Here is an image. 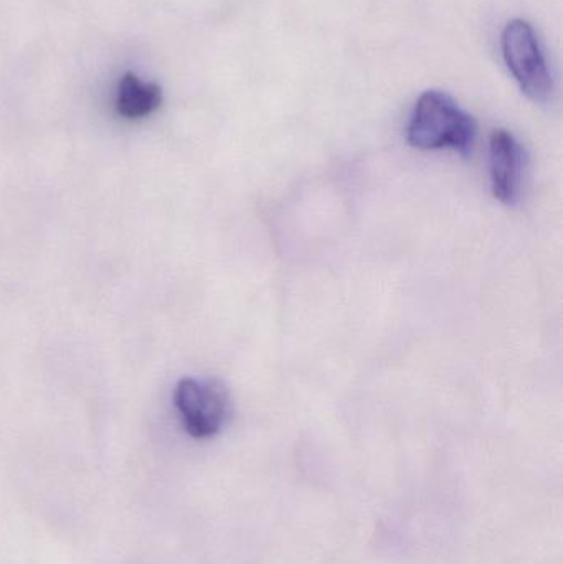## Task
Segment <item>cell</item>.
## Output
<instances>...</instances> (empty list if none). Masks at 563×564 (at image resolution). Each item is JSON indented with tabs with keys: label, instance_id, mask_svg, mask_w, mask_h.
<instances>
[{
	"label": "cell",
	"instance_id": "cell-1",
	"mask_svg": "<svg viewBox=\"0 0 563 564\" xmlns=\"http://www.w3.org/2000/svg\"><path fill=\"white\" fill-rule=\"evenodd\" d=\"M476 139V122L452 96L425 91L416 99L407 128V141L420 151L453 149L469 154Z\"/></svg>",
	"mask_w": 563,
	"mask_h": 564
},
{
	"label": "cell",
	"instance_id": "cell-2",
	"mask_svg": "<svg viewBox=\"0 0 563 564\" xmlns=\"http://www.w3.org/2000/svg\"><path fill=\"white\" fill-rule=\"evenodd\" d=\"M502 56L521 91L534 102L554 95V78L542 52L538 33L526 20H511L502 30Z\"/></svg>",
	"mask_w": 563,
	"mask_h": 564
},
{
	"label": "cell",
	"instance_id": "cell-3",
	"mask_svg": "<svg viewBox=\"0 0 563 564\" xmlns=\"http://www.w3.org/2000/svg\"><path fill=\"white\" fill-rule=\"evenodd\" d=\"M174 404L185 433L194 440L217 436L228 416V397L215 381L184 378L175 387Z\"/></svg>",
	"mask_w": 563,
	"mask_h": 564
},
{
	"label": "cell",
	"instance_id": "cell-4",
	"mask_svg": "<svg viewBox=\"0 0 563 564\" xmlns=\"http://www.w3.org/2000/svg\"><path fill=\"white\" fill-rule=\"evenodd\" d=\"M526 169L528 154L521 142L506 129H496L489 139L492 195L505 205L518 204L524 187Z\"/></svg>",
	"mask_w": 563,
	"mask_h": 564
},
{
	"label": "cell",
	"instance_id": "cell-5",
	"mask_svg": "<svg viewBox=\"0 0 563 564\" xmlns=\"http://www.w3.org/2000/svg\"><path fill=\"white\" fill-rule=\"evenodd\" d=\"M162 89L155 83L142 82L134 73H126L118 86L116 109L122 118L144 119L161 108Z\"/></svg>",
	"mask_w": 563,
	"mask_h": 564
}]
</instances>
